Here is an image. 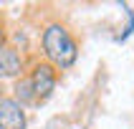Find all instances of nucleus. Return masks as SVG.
Listing matches in <instances>:
<instances>
[{"mask_svg":"<svg viewBox=\"0 0 134 129\" xmlns=\"http://www.w3.org/2000/svg\"><path fill=\"white\" fill-rule=\"evenodd\" d=\"M43 48L46 56L61 68H68L76 61V43L61 25H48L43 33Z\"/></svg>","mask_w":134,"mask_h":129,"instance_id":"obj_1","label":"nucleus"},{"mask_svg":"<svg viewBox=\"0 0 134 129\" xmlns=\"http://www.w3.org/2000/svg\"><path fill=\"white\" fill-rule=\"evenodd\" d=\"M53 86H56V74H53L51 66H36V71H33V76H30V89H33V96H36V101H43V99H48V94L53 91Z\"/></svg>","mask_w":134,"mask_h":129,"instance_id":"obj_2","label":"nucleus"},{"mask_svg":"<svg viewBox=\"0 0 134 129\" xmlns=\"http://www.w3.org/2000/svg\"><path fill=\"white\" fill-rule=\"evenodd\" d=\"M18 71H20V56L13 48H3L0 46V78L15 76Z\"/></svg>","mask_w":134,"mask_h":129,"instance_id":"obj_4","label":"nucleus"},{"mask_svg":"<svg viewBox=\"0 0 134 129\" xmlns=\"http://www.w3.org/2000/svg\"><path fill=\"white\" fill-rule=\"evenodd\" d=\"M0 41H3V30H0Z\"/></svg>","mask_w":134,"mask_h":129,"instance_id":"obj_6","label":"nucleus"},{"mask_svg":"<svg viewBox=\"0 0 134 129\" xmlns=\"http://www.w3.org/2000/svg\"><path fill=\"white\" fill-rule=\"evenodd\" d=\"M18 96L23 99V101H36V96H33V89H30V81H23V83H18Z\"/></svg>","mask_w":134,"mask_h":129,"instance_id":"obj_5","label":"nucleus"},{"mask_svg":"<svg viewBox=\"0 0 134 129\" xmlns=\"http://www.w3.org/2000/svg\"><path fill=\"white\" fill-rule=\"evenodd\" d=\"M0 129H25L23 104H18L15 99L0 101Z\"/></svg>","mask_w":134,"mask_h":129,"instance_id":"obj_3","label":"nucleus"}]
</instances>
